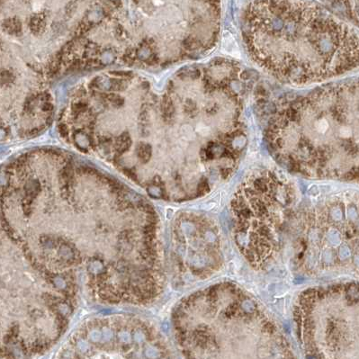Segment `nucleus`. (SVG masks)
I'll list each match as a JSON object with an SVG mask.
<instances>
[{
	"mask_svg": "<svg viewBox=\"0 0 359 359\" xmlns=\"http://www.w3.org/2000/svg\"><path fill=\"white\" fill-rule=\"evenodd\" d=\"M127 88V83L119 78L111 79V89L113 91H123Z\"/></svg>",
	"mask_w": 359,
	"mask_h": 359,
	"instance_id": "nucleus-8",
	"label": "nucleus"
},
{
	"mask_svg": "<svg viewBox=\"0 0 359 359\" xmlns=\"http://www.w3.org/2000/svg\"><path fill=\"white\" fill-rule=\"evenodd\" d=\"M30 29H31V32L34 34H40L42 33L44 29H45V22L44 20L40 17V16H33L32 17L30 20Z\"/></svg>",
	"mask_w": 359,
	"mask_h": 359,
	"instance_id": "nucleus-7",
	"label": "nucleus"
},
{
	"mask_svg": "<svg viewBox=\"0 0 359 359\" xmlns=\"http://www.w3.org/2000/svg\"><path fill=\"white\" fill-rule=\"evenodd\" d=\"M243 35L256 63L293 85L321 82L358 63L354 29L304 0H255L246 10Z\"/></svg>",
	"mask_w": 359,
	"mask_h": 359,
	"instance_id": "nucleus-1",
	"label": "nucleus"
},
{
	"mask_svg": "<svg viewBox=\"0 0 359 359\" xmlns=\"http://www.w3.org/2000/svg\"><path fill=\"white\" fill-rule=\"evenodd\" d=\"M43 111H50L52 109V105L50 103H45L43 104V107H42Z\"/></svg>",
	"mask_w": 359,
	"mask_h": 359,
	"instance_id": "nucleus-17",
	"label": "nucleus"
},
{
	"mask_svg": "<svg viewBox=\"0 0 359 359\" xmlns=\"http://www.w3.org/2000/svg\"><path fill=\"white\" fill-rule=\"evenodd\" d=\"M85 109H86V104H83V103H78V104H75L73 107V110L76 113H82V112L85 111Z\"/></svg>",
	"mask_w": 359,
	"mask_h": 359,
	"instance_id": "nucleus-14",
	"label": "nucleus"
},
{
	"mask_svg": "<svg viewBox=\"0 0 359 359\" xmlns=\"http://www.w3.org/2000/svg\"><path fill=\"white\" fill-rule=\"evenodd\" d=\"M59 134H60L62 137H67V136H68V129L66 124L60 123V124L59 125Z\"/></svg>",
	"mask_w": 359,
	"mask_h": 359,
	"instance_id": "nucleus-13",
	"label": "nucleus"
},
{
	"mask_svg": "<svg viewBox=\"0 0 359 359\" xmlns=\"http://www.w3.org/2000/svg\"><path fill=\"white\" fill-rule=\"evenodd\" d=\"M132 146V138L128 132L122 133L115 141V149L120 153H124Z\"/></svg>",
	"mask_w": 359,
	"mask_h": 359,
	"instance_id": "nucleus-6",
	"label": "nucleus"
},
{
	"mask_svg": "<svg viewBox=\"0 0 359 359\" xmlns=\"http://www.w3.org/2000/svg\"><path fill=\"white\" fill-rule=\"evenodd\" d=\"M0 47H1V41H0Z\"/></svg>",
	"mask_w": 359,
	"mask_h": 359,
	"instance_id": "nucleus-18",
	"label": "nucleus"
},
{
	"mask_svg": "<svg viewBox=\"0 0 359 359\" xmlns=\"http://www.w3.org/2000/svg\"><path fill=\"white\" fill-rule=\"evenodd\" d=\"M136 154L142 163H147L150 161L152 155L151 145L146 142H140L136 147Z\"/></svg>",
	"mask_w": 359,
	"mask_h": 359,
	"instance_id": "nucleus-5",
	"label": "nucleus"
},
{
	"mask_svg": "<svg viewBox=\"0 0 359 359\" xmlns=\"http://www.w3.org/2000/svg\"><path fill=\"white\" fill-rule=\"evenodd\" d=\"M352 21H358V0H327Z\"/></svg>",
	"mask_w": 359,
	"mask_h": 359,
	"instance_id": "nucleus-3",
	"label": "nucleus"
},
{
	"mask_svg": "<svg viewBox=\"0 0 359 359\" xmlns=\"http://www.w3.org/2000/svg\"><path fill=\"white\" fill-rule=\"evenodd\" d=\"M263 330L266 331L267 333H274L275 328L272 323H267V324H265Z\"/></svg>",
	"mask_w": 359,
	"mask_h": 359,
	"instance_id": "nucleus-15",
	"label": "nucleus"
},
{
	"mask_svg": "<svg viewBox=\"0 0 359 359\" xmlns=\"http://www.w3.org/2000/svg\"><path fill=\"white\" fill-rule=\"evenodd\" d=\"M108 99L112 104H114L115 106H118V107L122 106L124 104V100H123V97L117 94H111L108 96Z\"/></svg>",
	"mask_w": 359,
	"mask_h": 359,
	"instance_id": "nucleus-10",
	"label": "nucleus"
},
{
	"mask_svg": "<svg viewBox=\"0 0 359 359\" xmlns=\"http://www.w3.org/2000/svg\"><path fill=\"white\" fill-rule=\"evenodd\" d=\"M269 145L280 161L309 175L342 152L358 154V85L342 83L320 88L293 101L274 116L267 131Z\"/></svg>",
	"mask_w": 359,
	"mask_h": 359,
	"instance_id": "nucleus-2",
	"label": "nucleus"
},
{
	"mask_svg": "<svg viewBox=\"0 0 359 359\" xmlns=\"http://www.w3.org/2000/svg\"><path fill=\"white\" fill-rule=\"evenodd\" d=\"M14 80V76L7 69H0V84H10Z\"/></svg>",
	"mask_w": 359,
	"mask_h": 359,
	"instance_id": "nucleus-9",
	"label": "nucleus"
},
{
	"mask_svg": "<svg viewBox=\"0 0 359 359\" xmlns=\"http://www.w3.org/2000/svg\"><path fill=\"white\" fill-rule=\"evenodd\" d=\"M304 330L305 331H312L314 329V321L312 320L311 317H308L307 319H305L304 321Z\"/></svg>",
	"mask_w": 359,
	"mask_h": 359,
	"instance_id": "nucleus-12",
	"label": "nucleus"
},
{
	"mask_svg": "<svg viewBox=\"0 0 359 359\" xmlns=\"http://www.w3.org/2000/svg\"><path fill=\"white\" fill-rule=\"evenodd\" d=\"M111 74H112V75L116 76V77H128V76L131 75V72H123V71H121V72H111Z\"/></svg>",
	"mask_w": 359,
	"mask_h": 359,
	"instance_id": "nucleus-16",
	"label": "nucleus"
},
{
	"mask_svg": "<svg viewBox=\"0 0 359 359\" xmlns=\"http://www.w3.org/2000/svg\"><path fill=\"white\" fill-rule=\"evenodd\" d=\"M3 29L6 33L11 35H19L22 33V23L18 18H8L4 21Z\"/></svg>",
	"mask_w": 359,
	"mask_h": 359,
	"instance_id": "nucleus-4",
	"label": "nucleus"
},
{
	"mask_svg": "<svg viewBox=\"0 0 359 359\" xmlns=\"http://www.w3.org/2000/svg\"><path fill=\"white\" fill-rule=\"evenodd\" d=\"M209 185L207 183V180L204 179L201 181V183L199 184L198 186V190H197V193L199 194V195H205L206 193L209 192Z\"/></svg>",
	"mask_w": 359,
	"mask_h": 359,
	"instance_id": "nucleus-11",
	"label": "nucleus"
}]
</instances>
